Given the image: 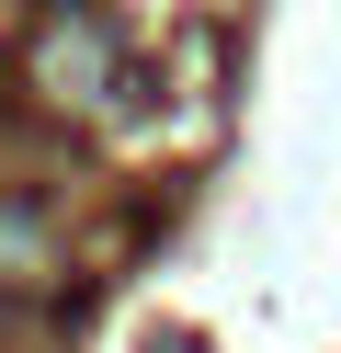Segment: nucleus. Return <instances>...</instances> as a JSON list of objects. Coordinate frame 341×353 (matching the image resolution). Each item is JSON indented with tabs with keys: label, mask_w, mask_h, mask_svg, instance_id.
I'll use <instances>...</instances> for the list:
<instances>
[{
	"label": "nucleus",
	"mask_w": 341,
	"mask_h": 353,
	"mask_svg": "<svg viewBox=\"0 0 341 353\" xmlns=\"http://www.w3.org/2000/svg\"><path fill=\"white\" fill-rule=\"evenodd\" d=\"M34 80H45L57 103H114V92H125L114 23H103V12H57V23L34 34Z\"/></svg>",
	"instance_id": "1"
}]
</instances>
